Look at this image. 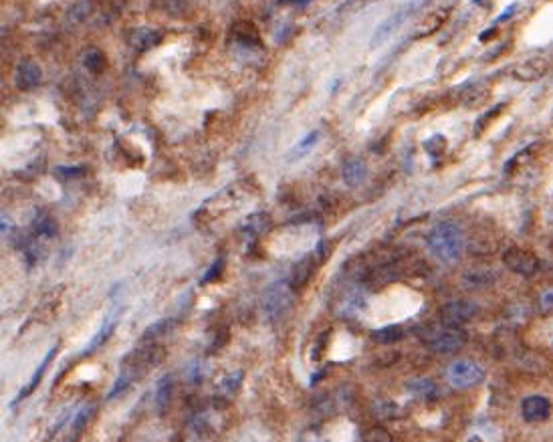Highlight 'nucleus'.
Wrapping results in <instances>:
<instances>
[{
	"instance_id": "1",
	"label": "nucleus",
	"mask_w": 553,
	"mask_h": 442,
	"mask_svg": "<svg viewBox=\"0 0 553 442\" xmlns=\"http://www.w3.org/2000/svg\"><path fill=\"white\" fill-rule=\"evenodd\" d=\"M426 245L432 256L440 263H455L461 258L466 238L461 227H457L455 222H438L428 234Z\"/></svg>"
},
{
	"instance_id": "2",
	"label": "nucleus",
	"mask_w": 553,
	"mask_h": 442,
	"mask_svg": "<svg viewBox=\"0 0 553 442\" xmlns=\"http://www.w3.org/2000/svg\"><path fill=\"white\" fill-rule=\"evenodd\" d=\"M446 380L453 388H459V390L475 388L484 380V370L477 362L459 360L446 368Z\"/></svg>"
},
{
	"instance_id": "3",
	"label": "nucleus",
	"mask_w": 553,
	"mask_h": 442,
	"mask_svg": "<svg viewBox=\"0 0 553 442\" xmlns=\"http://www.w3.org/2000/svg\"><path fill=\"white\" fill-rule=\"evenodd\" d=\"M293 303V293L289 289V285L285 281H276L273 283L267 291H265V297H263V311L265 315L271 319V321H276L281 319L289 307Z\"/></svg>"
},
{
	"instance_id": "4",
	"label": "nucleus",
	"mask_w": 553,
	"mask_h": 442,
	"mask_svg": "<svg viewBox=\"0 0 553 442\" xmlns=\"http://www.w3.org/2000/svg\"><path fill=\"white\" fill-rule=\"evenodd\" d=\"M464 342H466V337H464L462 331H459V327L446 326V329L432 333L426 344H428V348L432 349V351L446 355V353H455V351L462 349Z\"/></svg>"
},
{
	"instance_id": "5",
	"label": "nucleus",
	"mask_w": 553,
	"mask_h": 442,
	"mask_svg": "<svg viewBox=\"0 0 553 442\" xmlns=\"http://www.w3.org/2000/svg\"><path fill=\"white\" fill-rule=\"evenodd\" d=\"M477 315V305L471 301H453L446 303L440 309V319L444 326L461 327L468 324Z\"/></svg>"
},
{
	"instance_id": "6",
	"label": "nucleus",
	"mask_w": 553,
	"mask_h": 442,
	"mask_svg": "<svg viewBox=\"0 0 553 442\" xmlns=\"http://www.w3.org/2000/svg\"><path fill=\"white\" fill-rule=\"evenodd\" d=\"M503 260H505V265H507L511 271H515L519 275H525V277H531L539 269L537 256L533 255L531 251H527V249H521V247L509 249L505 256H503Z\"/></svg>"
},
{
	"instance_id": "7",
	"label": "nucleus",
	"mask_w": 553,
	"mask_h": 442,
	"mask_svg": "<svg viewBox=\"0 0 553 442\" xmlns=\"http://www.w3.org/2000/svg\"><path fill=\"white\" fill-rule=\"evenodd\" d=\"M521 412L527 422H543L552 414V402L543 396H529L523 400Z\"/></svg>"
},
{
	"instance_id": "8",
	"label": "nucleus",
	"mask_w": 553,
	"mask_h": 442,
	"mask_svg": "<svg viewBox=\"0 0 553 442\" xmlns=\"http://www.w3.org/2000/svg\"><path fill=\"white\" fill-rule=\"evenodd\" d=\"M550 67V63L541 57H535V59H529L525 63H521L519 67H515V77L521 79V81H537L545 75V71Z\"/></svg>"
},
{
	"instance_id": "9",
	"label": "nucleus",
	"mask_w": 553,
	"mask_h": 442,
	"mask_svg": "<svg viewBox=\"0 0 553 442\" xmlns=\"http://www.w3.org/2000/svg\"><path fill=\"white\" fill-rule=\"evenodd\" d=\"M408 392L414 394L416 398H422V400H434L440 396V388H438L437 382H432L430 378H416L412 382H408Z\"/></svg>"
},
{
	"instance_id": "10",
	"label": "nucleus",
	"mask_w": 553,
	"mask_h": 442,
	"mask_svg": "<svg viewBox=\"0 0 553 442\" xmlns=\"http://www.w3.org/2000/svg\"><path fill=\"white\" fill-rule=\"evenodd\" d=\"M55 353H57V346H53V348L46 351V355L41 360V366L37 368V372L33 373V378H30V382L24 386L23 390H21V394L17 396V400L15 402H21V400H24L26 396H30L33 392H35V388L41 384V380H43V375H45L46 368H49V364H51V360L55 357Z\"/></svg>"
},
{
	"instance_id": "11",
	"label": "nucleus",
	"mask_w": 553,
	"mask_h": 442,
	"mask_svg": "<svg viewBox=\"0 0 553 442\" xmlns=\"http://www.w3.org/2000/svg\"><path fill=\"white\" fill-rule=\"evenodd\" d=\"M39 81H41V69L35 63L24 61V63L19 65V69H17V85L21 89H33V87L39 85Z\"/></svg>"
},
{
	"instance_id": "12",
	"label": "nucleus",
	"mask_w": 553,
	"mask_h": 442,
	"mask_svg": "<svg viewBox=\"0 0 553 442\" xmlns=\"http://www.w3.org/2000/svg\"><path fill=\"white\" fill-rule=\"evenodd\" d=\"M117 309H114V311H109L107 313V317H105V321H103V326H101V329L97 331V335L91 339V344H89V348L85 349V353H93L95 349L99 348L107 337H109V333L114 331V327H116V321H117Z\"/></svg>"
},
{
	"instance_id": "13",
	"label": "nucleus",
	"mask_w": 553,
	"mask_h": 442,
	"mask_svg": "<svg viewBox=\"0 0 553 442\" xmlns=\"http://www.w3.org/2000/svg\"><path fill=\"white\" fill-rule=\"evenodd\" d=\"M366 178V163L358 158L344 163V180L347 186H358Z\"/></svg>"
},
{
	"instance_id": "14",
	"label": "nucleus",
	"mask_w": 553,
	"mask_h": 442,
	"mask_svg": "<svg viewBox=\"0 0 553 442\" xmlns=\"http://www.w3.org/2000/svg\"><path fill=\"white\" fill-rule=\"evenodd\" d=\"M404 337V329L402 326H386L376 329L371 333V339L378 342V344H384V346H390V344H396Z\"/></svg>"
},
{
	"instance_id": "15",
	"label": "nucleus",
	"mask_w": 553,
	"mask_h": 442,
	"mask_svg": "<svg viewBox=\"0 0 553 442\" xmlns=\"http://www.w3.org/2000/svg\"><path fill=\"white\" fill-rule=\"evenodd\" d=\"M170 398H172V378L164 375L158 382V388H156V408H158L160 414L166 412V408L170 404Z\"/></svg>"
},
{
	"instance_id": "16",
	"label": "nucleus",
	"mask_w": 553,
	"mask_h": 442,
	"mask_svg": "<svg viewBox=\"0 0 553 442\" xmlns=\"http://www.w3.org/2000/svg\"><path fill=\"white\" fill-rule=\"evenodd\" d=\"M448 15H450V8H438V10H434L426 21H424V24H422V28L418 30V37H424V35H432L437 28H440V24L444 23L446 19H448Z\"/></svg>"
},
{
	"instance_id": "17",
	"label": "nucleus",
	"mask_w": 553,
	"mask_h": 442,
	"mask_svg": "<svg viewBox=\"0 0 553 442\" xmlns=\"http://www.w3.org/2000/svg\"><path fill=\"white\" fill-rule=\"evenodd\" d=\"M497 279V273L495 271H484V269H481V271H471V273H466L464 275V285H468V287H483V285H489V283H493V281Z\"/></svg>"
},
{
	"instance_id": "18",
	"label": "nucleus",
	"mask_w": 553,
	"mask_h": 442,
	"mask_svg": "<svg viewBox=\"0 0 553 442\" xmlns=\"http://www.w3.org/2000/svg\"><path fill=\"white\" fill-rule=\"evenodd\" d=\"M317 140H319V134L317 132H311V134H307L303 140L299 141V145H295V150H293V154L289 156V160L291 162H295V160H301L303 156H307L309 154V150L317 143Z\"/></svg>"
},
{
	"instance_id": "19",
	"label": "nucleus",
	"mask_w": 553,
	"mask_h": 442,
	"mask_svg": "<svg viewBox=\"0 0 553 442\" xmlns=\"http://www.w3.org/2000/svg\"><path fill=\"white\" fill-rule=\"evenodd\" d=\"M93 408H95V406H81V408L75 412L73 424H71V428H73V436H77V434L85 428V424H87L89 418H91Z\"/></svg>"
},
{
	"instance_id": "20",
	"label": "nucleus",
	"mask_w": 553,
	"mask_h": 442,
	"mask_svg": "<svg viewBox=\"0 0 553 442\" xmlns=\"http://www.w3.org/2000/svg\"><path fill=\"white\" fill-rule=\"evenodd\" d=\"M240 384H243V372H234L222 380V384H220L218 390H220V394L222 396H234L238 392Z\"/></svg>"
},
{
	"instance_id": "21",
	"label": "nucleus",
	"mask_w": 553,
	"mask_h": 442,
	"mask_svg": "<svg viewBox=\"0 0 553 442\" xmlns=\"http://www.w3.org/2000/svg\"><path fill=\"white\" fill-rule=\"evenodd\" d=\"M33 229H35L39 234H45V236H53V234L57 233V224H55L53 218L46 216V214H41V216L35 218Z\"/></svg>"
},
{
	"instance_id": "22",
	"label": "nucleus",
	"mask_w": 553,
	"mask_h": 442,
	"mask_svg": "<svg viewBox=\"0 0 553 442\" xmlns=\"http://www.w3.org/2000/svg\"><path fill=\"white\" fill-rule=\"evenodd\" d=\"M103 65H105V61H103V55H101L99 51L87 53V57H85V67H87V69L93 71V73H99Z\"/></svg>"
},
{
	"instance_id": "23",
	"label": "nucleus",
	"mask_w": 553,
	"mask_h": 442,
	"mask_svg": "<svg viewBox=\"0 0 553 442\" xmlns=\"http://www.w3.org/2000/svg\"><path fill=\"white\" fill-rule=\"evenodd\" d=\"M57 174L59 176H65V178H73V176L85 174V168L83 166H59L57 168Z\"/></svg>"
},
{
	"instance_id": "24",
	"label": "nucleus",
	"mask_w": 553,
	"mask_h": 442,
	"mask_svg": "<svg viewBox=\"0 0 553 442\" xmlns=\"http://www.w3.org/2000/svg\"><path fill=\"white\" fill-rule=\"evenodd\" d=\"M220 271H222V258H218V260L212 265V269H210L207 275H204V283H210V279H212V277H218V275H220Z\"/></svg>"
},
{
	"instance_id": "25",
	"label": "nucleus",
	"mask_w": 553,
	"mask_h": 442,
	"mask_svg": "<svg viewBox=\"0 0 553 442\" xmlns=\"http://www.w3.org/2000/svg\"><path fill=\"white\" fill-rule=\"evenodd\" d=\"M543 311H552L553 309V291H547L545 295H543Z\"/></svg>"
},
{
	"instance_id": "26",
	"label": "nucleus",
	"mask_w": 553,
	"mask_h": 442,
	"mask_svg": "<svg viewBox=\"0 0 553 442\" xmlns=\"http://www.w3.org/2000/svg\"><path fill=\"white\" fill-rule=\"evenodd\" d=\"M293 2H297V4H305L307 0H293Z\"/></svg>"
}]
</instances>
